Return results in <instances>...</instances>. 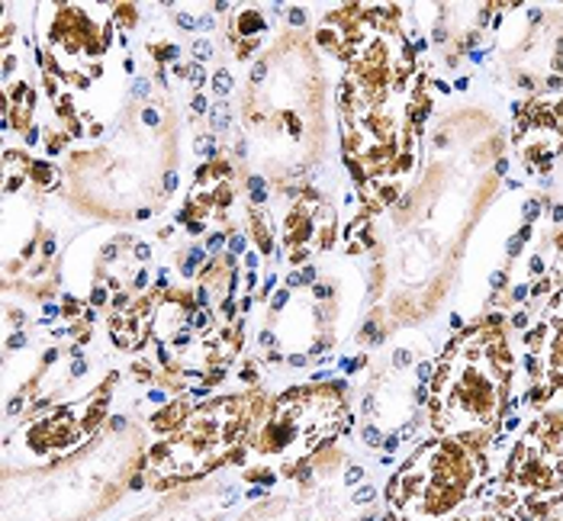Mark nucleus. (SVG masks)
<instances>
[{
  "label": "nucleus",
  "mask_w": 563,
  "mask_h": 521,
  "mask_svg": "<svg viewBox=\"0 0 563 521\" xmlns=\"http://www.w3.org/2000/svg\"><path fill=\"white\" fill-rule=\"evenodd\" d=\"M399 20V7H345L319 30V45L347 62L339 93L342 148L367 210L399 197L432 107L426 71Z\"/></svg>",
  "instance_id": "obj_1"
},
{
  "label": "nucleus",
  "mask_w": 563,
  "mask_h": 521,
  "mask_svg": "<svg viewBox=\"0 0 563 521\" xmlns=\"http://www.w3.org/2000/svg\"><path fill=\"white\" fill-rule=\"evenodd\" d=\"M516 374L509 325L493 315L444 347L429 384V425L438 437L483 447L496 437Z\"/></svg>",
  "instance_id": "obj_2"
},
{
  "label": "nucleus",
  "mask_w": 563,
  "mask_h": 521,
  "mask_svg": "<svg viewBox=\"0 0 563 521\" xmlns=\"http://www.w3.org/2000/svg\"><path fill=\"white\" fill-rule=\"evenodd\" d=\"M489 477L483 447L454 437L422 441L387 486L390 521H457L479 502Z\"/></svg>",
  "instance_id": "obj_3"
},
{
  "label": "nucleus",
  "mask_w": 563,
  "mask_h": 521,
  "mask_svg": "<svg viewBox=\"0 0 563 521\" xmlns=\"http://www.w3.org/2000/svg\"><path fill=\"white\" fill-rule=\"evenodd\" d=\"M347 425V402L342 387L309 384L280 392L264 406L255 429L249 434L239 464L249 477H271L297 470Z\"/></svg>",
  "instance_id": "obj_4"
},
{
  "label": "nucleus",
  "mask_w": 563,
  "mask_h": 521,
  "mask_svg": "<svg viewBox=\"0 0 563 521\" xmlns=\"http://www.w3.org/2000/svg\"><path fill=\"white\" fill-rule=\"evenodd\" d=\"M264 406L261 392H235L194 409L148 451V477L155 483H184L242 454Z\"/></svg>",
  "instance_id": "obj_5"
},
{
  "label": "nucleus",
  "mask_w": 563,
  "mask_h": 521,
  "mask_svg": "<svg viewBox=\"0 0 563 521\" xmlns=\"http://www.w3.org/2000/svg\"><path fill=\"white\" fill-rule=\"evenodd\" d=\"M496 499L519 521H554L563 506V409H541L528 422Z\"/></svg>",
  "instance_id": "obj_6"
},
{
  "label": "nucleus",
  "mask_w": 563,
  "mask_h": 521,
  "mask_svg": "<svg viewBox=\"0 0 563 521\" xmlns=\"http://www.w3.org/2000/svg\"><path fill=\"white\" fill-rule=\"evenodd\" d=\"M335 210L319 190H294L280 217V255L287 264H303L312 255L332 248Z\"/></svg>",
  "instance_id": "obj_7"
},
{
  "label": "nucleus",
  "mask_w": 563,
  "mask_h": 521,
  "mask_svg": "<svg viewBox=\"0 0 563 521\" xmlns=\"http://www.w3.org/2000/svg\"><path fill=\"white\" fill-rule=\"evenodd\" d=\"M107 48H110V23L100 26L97 20L87 16L85 7H71V3L55 7V16L45 33V52L62 78H68L71 62L90 65L93 75H100L103 68L97 65V58H103Z\"/></svg>",
  "instance_id": "obj_8"
},
{
  "label": "nucleus",
  "mask_w": 563,
  "mask_h": 521,
  "mask_svg": "<svg viewBox=\"0 0 563 521\" xmlns=\"http://www.w3.org/2000/svg\"><path fill=\"white\" fill-rule=\"evenodd\" d=\"M117 377H110L103 384V390L90 392V399L81 402L78 409L68 406V409H58L55 415L33 422L26 432H23V444L36 454H62V451H71L75 444H81L87 434L93 432V425L103 419V409L110 402V390H113Z\"/></svg>",
  "instance_id": "obj_9"
},
{
  "label": "nucleus",
  "mask_w": 563,
  "mask_h": 521,
  "mask_svg": "<svg viewBox=\"0 0 563 521\" xmlns=\"http://www.w3.org/2000/svg\"><path fill=\"white\" fill-rule=\"evenodd\" d=\"M516 148L528 171H551L554 158L563 152V100H531L519 107Z\"/></svg>",
  "instance_id": "obj_10"
},
{
  "label": "nucleus",
  "mask_w": 563,
  "mask_h": 521,
  "mask_svg": "<svg viewBox=\"0 0 563 521\" xmlns=\"http://www.w3.org/2000/svg\"><path fill=\"white\" fill-rule=\"evenodd\" d=\"M528 345V370H531V402L548 406L563 396V319L554 312H541L538 325L525 339Z\"/></svg>",
  "instance_id": "obj_11"
},
{
  "label": "nucleus",
  "mask_w": 563,
  "mask_h": 521,
  "mask_svg": "<svg viewBox=\"0 0 563 521\" xmlns=\"http://www.w3.org/2000/svg\"><path fill=\"white\" fill-rule=\"evenodd\" d=\"M155 306H158V293L152 290L148 297H142L139 303L126 306V312H113L110 319V332L120 347H139L145 345V339L155 332Z\"/></svg>",
  "instance_id": "obj_12"
},
{
  "label": "nucleus",
  "mask_w": 563,
  "mask_h": 521,
  "mask_svg": "<svg viewBox=\"0 0 563 521\" xmlns=\"http://www.w3.org/2000/svg\"><path fill=\"white\" fill-rule=\"evenodd\" d=\"M267 33V23H264V16H261V10L255 7H245V10H239L235 16H232V52L245 62L255 48H258L261 36Z\"/></svg>",
  "instance_id": "obj_13"
},
{
  "label": "nucleus",
  "mask_w": 563,
  "mask_h": 521,
  "mask_svg": "<svg viewBox=\"0 0 563 521\" xmlns=\"http://www.w3.org/2000/svg\"><path fill=\"white\" fill-rule=\"evenodd\" d=\"M249 222H252V232H255V242H258L261 255H274L277 229H274V222L267 219V213H264V210H249Z\"/></svg>",
  "instance_id": "obj_14"
},
{
  "label": "nucleus",
  "mask_w": 563,
  "mask_h": 521,
  "mask_svg": "<svg viewBox=\"0 0 563 521\" xmlns=\"http://www.w3.org/2000/svg\"><path fill=\"white\" fill-rule=\"evenodd\" d=\"M457 521H519L499 499H489V502H477L474 509H467Z\"/></svg>",
  "instance_id": "obj_15"
},
{
  "label": "nucleus",
  "mask_w": 563,
  "mask_h": 521,
  "mask_svg": "<svg viewBox=\"0 0 563 521\" xmlns=\"http://www.w3.org/2000/svg\"><path fill=\"white\" fill-rule=\"evenodd\" d=\"M26 180H33L40 190H55L58 187V168L55 165H48V162H33V158H26Z\"/></svg>",
  "instance_id": "obj_16"
},
{
  "label": "nucleus",
  "mask_w": 563,
  "mask_h": 521,
  "mask_svg": "<svg viewBox=\"0 0 563 521\" xmlns=\"http://www.w3.org/2000/svg\"><path fill=\"white\" fill-rule=\"evenodd\" d=\"M180 415H190V412H187V406H184V402H172L162 415H155V419H152V429H155V432L172 434L174 429H177L172 419H180Z\"/></svg>",
  "instance_id": "obj_17"
},
{
  "label": "nucleus",
  "mask_w": 563,
  "mask_h": 521,
  "mask_svg": "<svg viewBox=\"0 0 563 521\" xmlns=\"http://www.w3.org/2000/svg\"><path fill=\"white\" fill-rule=\"evenodd\" d=\"M203 260H207V252H203L200 245H197V248H190V255H187L184 264H180V277H187V280H190V277H197V270L203 267Z\"/></svg>",
  "instance_id": "obj_18"
},
{
  "label": "nucleus",
  "mask_w": 563,
  "mask_h": 521,
  "mask_svg": "<svg viewBox=\"0 0 563 521\" xmlns=\"http://www.w3.org/2000/svg\"><path fill=\"white\" fill-rule=\"evenodd\" d=\"M249 203H252V210H264V203H267V184H264V177H252L249 180Z\"/></svg>",
  "instance_id": "obj_19"
},
{
  "label": "nucleus",
  "mask_w": 563,
  "mask_h": 521,
  "mask_svg": "<svg viewBox=\"0 0 563 521\" xmlns=\"http://www.w3.org/2000/svg\"><path fill=\"white\" fill-rule=\"evenodd\" d=\"M148 52L155 55V62H158V65H168V62L177 65V55H180V48H177L174 43H148Z\"/></svg>",
  "instance_id": "obj_20"
},
{
  "label": "nucleus",
  "mask_w": 563,
  "mask_h": 521,
  "mask_svg": "<svg viewBox=\"0 0 563 521\" xmlns=\"http://www.w3.org/2000/svg\"><path fill=\"white\" fill-rule=\"evenodd\" d=\"M229 123H232L229 107H225V103H217V107H213V113H210V126H213L217 132H222V130H229Z\"/></svg>",
  "instance_id": "obj_21"
},
{
  "label": "nucleus",
  "mask_w": 563,
  "mask_h": 521,
  "mask_svg": "<svg viewBox=\"0 0 563 521\" xmlns=\"http://www.w3.org/2000/svg\"><path fill=\"white\" fill-rule=\"evenodd\" d=\"M232 85H235V81H232L229 68H219L217 75H213V90H217L219 97H225V93L232 90Z\"/></svg>",
  "instance_id": "obj_22"
},
{
  "label": "nucleus",
  "mask_w": 563,
  "mask_h": 521,
  "mask_svg": "<svg viewBox=\"0 0 563 521\" xmlns=\"http://www.w3.org/2000/svg\"><path fill=\"white\" fill-rule=\"evenodd\" d=\"M135 16H139L135 7H117V23H120V26H126V30L135 26Z\"/></svg>",
  "instance_id": "obj_23"
},
{
  "label": "nucleus",
  "mask_w": 563,
  "mask_h": 521,
  "mask_svg": "<svg viewBox=\"0 0 563 521\" xmlns=\"http://www.w3.org/2000/svg\"><path fill=\"white\" fill-rule=\"evenodd\" d=\"M210 55H213V45L207 43V40H197V43H194V58H197V65H203Z\"/></svg>",
  "instance_id": "obj_24"
},
{
  "label": "nucleus",
  "mask_w": 563,
  "mask_h": 521,
  "mask_svg": "<svg viewBox=\"0 0 563 521\" xmlns=\"http://www.w3.org/2000/svg\"><path fill=\"white\" fill-rule=\"evenodd\" d=\"M197 152H200V155H207V158H213V155H217V138H213V135L200 138V142H197Z\"/></svg>",
  "instance_id": "obj_25"
},
{
  "label": "nucleus",
  "mask_w": 563,
  "mask_h": 521,
  "mask_svg": "<svg viewBox=\"0 0 563 521\" xmlns=\"http://www.w3.org/2000/svg\"><path fill=\"white\" fill-rule=\"evenodd\" d=\"M264 75H267V62H255V68L249 71V81H252V85H261Z\"/></svg>",
  "instance_id": "obj_26"
},
{
  "label": "nucleus",
  "mask_w": 563,
  "mask_h": 521,
  "mask_svg": "<svg viewBox=\"0 0 563 521\" xmlns=\"http://www.w3.org/2000/svg\"><path fill=\"white\" fill-rule=\"evenodd\" d=\"M174 20H177V23H180L184 30H197V26H200V23H197V20H194L190 13H184V10H177V16H174Z\"/></svg>",
  "instance_id": "obj_27"
},
{
  "label": "nucleus",
  "mask_w": 563,
  "mask_h": 521,
  "mask_svg": "<svg viewBox=\"0 0 563 521\" xmlns=\"http://www.w3.org/2000/svg\"><path fill=\"white\" fill-rule=\"evenodd\" d=\"M287 16H290V23H294V26H306V10H303V7H290V13H287Z\"/></svg>",
  "instance_id": "obj_28"
},
{
  "label": "nucleus",
  "mask_w": 563,
  "mask_h": 521,
  "mask_svg": "<svg viewBox=\"0 0 563 521\" xmlns=\"http://www.w3.org/2000/svg\"><path fill=\"white\" fill-rule=\"evenodd\" d=\"M190 107H194V113H207V110H210V103H207V97H203V93H197Z\"/></svg>",
  "instance_id": "obj_29"
},
{
  "label": "nucleus",
  "mask_w": 563,
  "mask_h": 521,
  "mask_svg": "<svg viewBox=\"0 0 563 521\" xmlns=\"http://www.w3.org/2000/svg\"><path fill=\"white\" fill-rule=\"evenodd\" d=\"M135 258H139V260H148V258H152V245H145V242H139V245H135Z\"/></svg>",
  "instance_id": "obj_30"
},
{
  "label": "nucleus",
  "mask_w": 563,
  "mask_h": 521,
  "mask_svg": "<svg viewBox=\"0 0 563 521\" xmlns=\"http://www.w3.org/2000/svg\"><path fill=\"white\" fill-rule=\"evenodd\" d=\"M177 184H180V177H177V171L165 174V190H168V193H174V190H177Z\"/></svg>",
  "instance_id": "obj_31"
},
{
  "label": "nucleus",
  "mask_w": 563,
  "mask_h": 521,
  "mask_svg": "<svg viewBox=\"0 0 563 521\" xmlns=\"http://www.w3.org/2000/svg\"><path fill=\"white\" fill-rule=\"evenodd\" d=\"M90 303L93 306L107 303V290H103V287H93V297H90Z\"/></svg>",
  "instance_id": "obj_32"
},
{
  "label": "nucleus",
  "mask_w": 563,
  "mask_h": 521,
  "mask_svg": "<svg viewBox=\"0 0 563 521\" xmlns=\"http://www.w3.org/2000/svg\"><path fill=\"white\" fill-rule=\"evenodd\" d=\"M242 252H245V239H242V235H235V239H232V252H229V255H242Z\"/></svg>",
  "instance_id": "obj_33"
},
{
  "label": "nucleus",
  "mask_w": 563,
  "mask_h": 521,
  "mask_svg": "<svg viewBox=\"0 0 563 521\" xmlns=\"http://www.w3.org/2000/svg\"><path fill=\"white\" fill-rule=\"evenodd\" d=\"M287 300H290V293H287V290H280V293L274 297V303H271V306H274V309H280V306L287 303Z\"/></svg>",
  "instance_id": "obj_34"
},
{
  "label": "nucleus",
  "mask_w": 563,
  "mask_h": 521,
  "mask_svg": "<svg viewBox=\"0 0 563 521\" xmlns=\"http://www.w3.org/2000/svg\"><path fill=\"white\" fill-rule=\"evenodd\" d=\"M145 280H148V270H145V267H142V270H139V274H135V287H139V290H142V287H145Z\"/></svg>",
  "instance_id": "obj_35"
},
{
  "label": "nucleus",
  "mask_w": 563,
  "mask_h": 521,
  "mask_svg": "<svg viewBox=\"0 0 563 521\" xmlns=\"http://www.w3.org/2000/svg\"><path fill=\"white\" fill-rule=\"evenodd\" d=\"M300 284H303V274H300V270L287 277V287H300Z\"/></svg>",
  "instance_id": "obj_36"
},
{
  "label": "nucleus",
  "mask_w": 563,
  "mask_h": 521,
  "mask_svg": "<svg viewBox=\"0 0 563 521\" xmlns=\"http://www.w3.org/2000/svg\"><path fill=\"white\" fill-rule=\"evenodd\" d=\"M222 242H225V235H222V232H217V235L210 239V252H217V248H219V245H222Z\"/></svg>",
  "instance_id": "obj_37"
},
{
  "label": "nucleus",
  "mask_w": 563,
  "mask_h": 521,
  "mask_svg": "<svg viewBox=\"0 0 563 521\" xmlns=\"http://www.w3.org/2000/svg\"><path fill=\"white\" fill-rule=\"evenodd\" d=\"M300 274H303V284H312V280H316V267H303Z\"/></svg>",
  "instance_id": "obj_38"
},
{
  "label": "nucleus",
  "mask_w": 563,
  "mask_h": 521,
  "mask_svg": "<svg viewBox=\"0 0 563 521\" xmlns=\"http://www.w3.org/2000/svg\"><path fill=\"white\" fill-rule=\"evenodd\" d=\"M197 23H200V30H213V16H200Z\"/></svg>",
  "instance_id": "obj_39"
},
{
  "label": "nucleus",
  "mask_w": 563,
  "mask_h": 521,
  "mask_svg": "<svg viewBox=\"0 0 563 521\" xmlns=\"http://www.w3.org/2000/svg\"><path fill=\"white\" fill-rule=\"evenodd\" d=\"M145 93H148V81H139L135 85V97H145Z\"/></svg>",
  "instance_id": "obj_40"
},
{
  "label": "nucleus",
  "mask_w": 563,
  "mask_h": 521,
  "mask_svg": "<svg viewBox=\"0 0 563 521\" xmlns=\"http://www.w3.org/2000/svg\"><path fill=\"white\" fill-rule=\"evenodd\" d=\"M145 123H152V126H155V123H158V113H155V110H145Z\"/></svg>",
  "instance_id": "obj_41"
},
{
  "label": "nucleus",
  "mask_w": 563,
  "mask_h": 521,
  "mask_svg": "<svg viewBox=\"0 0 563 521\" xmlns=\"http://www.w3.org/2000/svg\"><path fill=\"white\" fill-rule=\"evenodd\" d=\"M20 345H26V335H13V339H10V347H20Z\"/></svg>",
  "instance_id": "obj_42"
},
{
  "label": "nucleus",
  "mask_w": 563,
  "mask_h": 521,
  "mask_svg": "<svg viewBox=\"0 0 563 521\" xmlns=\"http://www.w3.org/2000/svg\"><path fill=\"white\" fill-rule=\"evenodd\" d=\"M249 270H258V255H249Z\"/></svg>",
  "instance_id": "obj_43"
},
{
  "label": "nucleus",
  "mask_w": 563,
  "mask_h": 521,
  "mask_svg": "<svg viewBox=\"0 0 563 521\" xmlns=\"http://www.w3.org/2000/svg\"><path fill=\"white\" fill-rule=\"evenodd\" d=\"M561 521H563V519H561Z\"/></svg>",
  "instance_id": "obj_44"
}]
</instances>
